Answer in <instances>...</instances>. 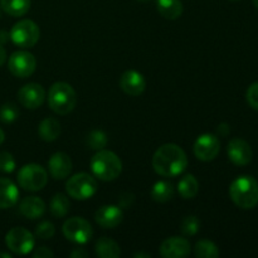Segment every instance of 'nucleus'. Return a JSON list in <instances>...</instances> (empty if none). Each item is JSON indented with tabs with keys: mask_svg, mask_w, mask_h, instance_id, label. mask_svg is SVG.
Listing matches in <instances>:
<instances>
[{
	"mask_svg": "<svg viewBox=\"0 0 258 258\" xmlns=\"http://www.w3.org/2000/svg\"><path fill=\"white\" fill-rule=\"evenodd\" d=\"M188 166L186 154L175 144H165L155 151L153 156V168L156 174L164 178H173L183 173Z\"/></svg>",
	"mask_w": 258,
	"mask_h": 258,
	"instance_id": "f257e3e1",
	"label": "nucleus"
},
{
	"mask_svg": "<svg viewBox=\"0 0 258 258\" xmlns=\"http://www.w3.org/2000/svg\"><path fill=\"white\" fill-rule=\"evenodd\" d=\"M229 197L239 208L253 209L258 204V181L251 175L238 176L229 186Z\"/></svg>",
	"mask_w": 258,
	"mask_h": 258,
	"instance_id": "f03ea898",
	"label": "nucleus"
},
{
	"mask_svg": "<svg viewBox=\"0 0 258 258\" xmlns=\"http://www.w3.org/2000/svg\"><path fill=\"white\" fill-rule=\"evenodd\" d=\"M91 170L100 180L111 181L120 176L122 171V163L115 153L101 149L91 160Z\"/></svg>",
	"mask_w": 258,
	"mask_h": 258,
	"instance_id": "7ed1b4c3",
	"label": "nucleus"
},
{
	"mask_svg": "<svg viewBox=\"0 0 258 258\" xmlns=\"http://www.w3.org/2000/svg\"><path fill=\"white\" fill-rule=\"evenodd\" d=\"M48 105L57 115H68L77 105V93L68 83L55 82L48 92Z\"/></svg>",
	"mask_w": 258,
	"mask_h": 258,
	"instance_id": "20e7f679",
	"label": "nucleus"
},
{
	"mask_svg": "<svg viewBox=\"0 0 258 258\" xmlns=\"http://www.w3.org/2000/svg\"><path fill=\"white\" fill-rule=\"evenodd\" d=\"M48 183L47 170L38 164H28L18 171V184L28 191L42 190Z\"/></svg>",
	"mask_w": 258,
	"mask_h": 258,
	"instance_id": "39448f33",
	"label": "nucleus"
},
{
	"mask_svg": "<svg viewBox=\"0 0 258 258\" xmlns=\"http://www.w3.org/2000/svg\"><path fill=\"white\" fill-rule=\"evenodd\" d=\"M9 37L15 45L20 48H32L40 37L39 27L33 20L23 19L15 23L9 33Z\"/></svg>",
	"mask_w": 258,
	"mask_h": 258,
	"instance_id": "423d86ee",
	"label": "nucleus"
},
{
	"mask_svg": "<svg viewBox=\"0 0 258 258\" xmlns=\"http://www.w3.org/2000/svg\"><path fill=\"white\" fill-rule=\"evenodd\" d=\"M97 181L93 176L87 173H78L68 179L66 184V190L68 196L77 201H86L93 197L97 191Z\"/></svg>",
	"mask_w": 258,
	"mask_h": 258,
	"instance_id": "0eeeda50",
	"label": "nucleus"
},
{
	"mask_svg": "<svg viewBox=\"0 0 258 258\" xmlns=\"http://www.w3.org/2000/svg\"><path fill=\"white\" fill-rule=\"evenodd\" d=\"M62 232L68 241L77 244L87 243L93 236L92 226L82 217H72L67 219L63 224Z\"/></svg>",
	"mask_w": 258,
	"mask_h": 258,
	"instance_id": "6e6552de",
	"label": "nucleus"
},
{
	"mask_svg": "<svg viewBox=\"0 0 258 258\" xmlns=\"http://www.w3.org/2000/svg\"><path fill=\"white\" fill-rule=\"evenodd\" d=\"M8 248L15 254H28L33 251L35 244L34 236L23 227H14L5 237Z\"/></svg>",
	"mask_w": 258,
	"mask_h": 258,
	"instance_id": "1a4fd4ad",
	"label": "nucleus"
},
{
	"mask_svg": "<svg viewBox=\"0 0 258 258\" xmlns=\"http://www.w3.org/2000/svg\"><path fill=\"white\" fill-rule=\"evenodd\" d=\"M8 67L15 77L27 78L34 73L37 68V59L32 53L27 50H18L9 57Z\"/></svg>",
	"mask_w": 258,
	"mask_h": 258,
	"instance_id": "9d476101",
	"label": "nucleus"
},
{
	"mask_svg": "<svg viewBox=\"0 0 258 258\" xmlns=\"http://www.w3.org/2000/svg\"><path fill=\"white\" fill-rule=\"evenodd\" d=\"M194 155L201 161H212L221 150V141L213 134H203L194 143Z\"/></svg>",
	"mask_w": 258,
	"mask_h": 258,
	"instance_id": "9b49d317",
	"label": "nucleus"
},
{
	"mask_svg": "<svg viewBox=\"0 0 258 258\" xmlns=\"http://www.w3.org/2000/svg\"><path fill=\"white\" fill-rule=\"evenodd\" d=\"M18 100L25 108L35 110L44 102L45 91L39 83H28L18 91Z\"/></svg>",
	"mask_w": 258,
	"mask_h": 258,
	"instance_id": "f8f14e48",
	"label": "nucleus"
},
{
	"mask_svg": "<svg viewBox=\"0 0 258 258\" xmlns=\"http://www.w3.org/2000/svg\"><path fill=\"white\" fill-rule=\"evenodd\" d=\"M227 154H228L229 160L238 166L248 165L253 158L251 145L243 139L238 138H234L229 141L227 146Z\"/></svg>",
	"mask_w": 258,
	"mask_h": 258,
	"instance_id": "ddd939ff",
	"label": "nucleus"
},
{
	"mask_svg": "<svg viewBox=\"0 0 258 258\" xmlns=\"http://www.w3.org/2000/svg\"><path fill=\"white\" fill-rule=\"evenodd\" d=\"M190 243L183 237H170L160 246V254L164 258H185L190 254Z\"/></svg>",
	"mask_w": 258,
	"mask_h": 258,
	"instance_id": "4468645a",
	"label": "nucleus"
},
{
	"mask_svg": "<svg viewBox=\"0 0 258 258\" xmlns=\"http://www.w3.org/2000/svg\"><path fill=\"white\" fill-rule=\"evenodd\" d=\"M120 87L126 95L140 96L146 88V81L140 72L135 70H128L122 73L120 78Z\"/></svg>",
	"mask_w": 258,
	"mask_h": 258,
	"instance_id": "2eb2a0df",
	"label": "nucleus"
},
{
	"mask_svg": "<svg viewBox=\"0 0 258 258\" xmlns=\"http://www.w3.org/2000/svg\"><path fill=\"white\" fill-rule=\"evenodd\" d=\"M123 213L117 206H103L95 213V221L98 226L106 229H112L122 222Z\"/></svg>",
	"mask_w": 258,
	"mask_h": 258,
	"instance_id": "dca6fc26",
	"label": "nucleus"
},
{
	"mask_svg": "<svg viewBox=\"0 0 258 258\" xmlns=\"http://www.w3.org/2000/svg\"><path fill=\"white\" fill-rule=\"evenodd\" d=\"M48 170L55 180H63L72 171V160L66 153H55L48 160Z\"/></svg>",
	"mask_w": 258,
	"mask_h": 258,
	"instance_id": "f3484780",
	"label": "nucleus"
},
{
	"mask_svg": "<svg viewBox=\"0 0 258 258\" xmlns=\"http://www.w3.org/2000/svg\"><path fill=\"white\" fill-rule=\"evenodd\" d=\"M19 199L18 186L10 179L0 178V209L12 208Z\"/></svg>",
	"mask_w": 258,
	"mask_h": 258,
	"instance_id": "a211bd4d",
	"label": "nucleus"
},
{
	"mask_svg": "<svg viewBox=\"0 0 258 258\" xmlns=\"http://www.w3.org/2000/svg\"><path fill=\"white\" fill-rule=\"evenodd\" d=\"M19 211L28 219L40 218L45 212V203L39 197H27L20 202Z\"/></svg>",
	"mask_w": 258,
	"mask_h": 258,
	"instance_id": "6ab92c4d",
	"label": "nucleus"
},
{
	"mask_svg": "<svg viewBox=\"0 0 258 258\" xmlns=\"http://www.w3.org/2000/svg\"><path fill=\"white\" fill-rule=\"evenodd\" d=\"M38 133L42 140L47 141V143H52V141L57 140L60 135V123L57 118L54 117H47L40 122L39 127H38Z\"/></svg>",
	"mask_w": 258,
	"mask_h": 258,
	"instance_id": "aec40b11",
	"label": "nucleus"
},
{
	"mask_svg": "<svg viewBox=\"0 0 258 258\" xmlns=\"http://www.w3.org/2000/svg\"><path fill=\"white\" fill-rule=\"evenodd\" d=\"M156 8L164 18L170 20L178 19L183 13L180 0H156Z\"/></svg>",
	"mask_w": 258,
	"mask_h": 258,
	"instance_id": "412c9836",
	"label": "nucleus"
},
{
	"mask_svg": "<svg viewBox=\"0 0 258 258\" xmlns=\"http://www.w3.org/2000/svg\"><path fill=\"white\" fill-rule=\"evenodd\" d=\"M96 254L101 258H117L120 257V246L113 239L102 237L96 242Z\"/></svg>",
	"mask_w": 258,
	"mask_h": 258,
	"instance_id": "4be33fe9",
	"label": "nucleus"
},
{
	"mask_svg": "<svg viewBox=\"0 0 258 258\" xmlns=\"http://www.w3.org/2000/svg\"><path fill=\"white\" fill-rule=\"evenodd\" d=\"M174 197V185L168 180L156 181L151 189V198L158 203H166Z\"/></svg>",
	"mask_w": 258,
	"mask_h": 258,
	"instance_id": "5701e85b",
	"label": "nucleus"
},
{
	"mask_svg": "<svg viewBox=\"0 0 258 258\" xmlns=\"http://www.w3.org/2000/svg\"><path fill=\"white\" fill-rule=\"evenodd\" d=\"M178 191L184 199H191L198 194L199 183L193 174H186L179 180Z\"/></svg>",
	"mask_w": 258,
	"mask_h": 258,
	"instance_id": "b1692460",
	"label": "nucleus"
},
{
	"mask_svg": "<svg viewBox=\"0 0 258 258\" xmlns=\"http://www.w3.org/2000/svg\"><path fill=\"white\" fill-rule=\"evenodd\" d=\"M0 7L12 17H22L30 9V0H0Z\"/></svg>",
	"mask_w": 258,
	"mask_h": 258,
	"instance_id": "393cba45",
	"label": "nucleus"
},
{
	"mask_svg": "<svg viewBox=\"0 0 258 258\" xmlns=\"http://www.w3.org/2000/svg\"><path fill=\"white\" fill-rule=\"evenodd\" d=\"M49 211L55 218H63L70 211V201L62 193L55 194L49 203Z\"/></svg>",
	"mask_w": 258,
	"mask_h": 258,
	"instance_id": "a878e982",
	"label": "nucleus"
},
{
	"mask_svg": "<svg viewBox=\"0 0 258 258\" xmlns=\"http://www.w3.org/2000/svg\"><path fill=\"white\" fill-rule=\"evenodd\" d=\"M194 254L197 258H217L219 256V249L212 241L203 239L197 242L194 247Z\"/></svg>",
	"mask_w": 258,
	"mask_h": 258,
	"instance_id": "bb28decb",
	"label": "nucleus"
},
{
	"mask_svg": "<svg viewBox=\"0 0 258 258\" xmlns=\"http://www.w3.org/2000/svg\"><path fill=\"white\" fill-rule=\"evenodd\" d=\"M107 135L101 130H93L87 136V145L93 150H101L107 145Z\"/></svg>",
	"mask_w": 258,
	"mask_h": 258,
	"instance_id": "cd10ccee",
	"label": "nucleus"
},
{
	"mask_svg": "<svg viewBox=\"0 0 258 258\" xmlns=\"http://www.w3.org/2000/svg\"><path fill=\"white\" fill-rule=\"evenodd\" d=\"M19 116V110H18L17 106L12 102L4 103V105L0 107V121L4 123H12Z\"/></svg>",
	"mask_w": 258,
	"mask_h": 258,
	"instance_id": "c85d7f7f",
	"label": "nucleus"
},
{
	"mask_svg": "<svg viewBox=\"0 0 258 258\" xmlns=\"http://www.w3.org/2000/svg\"><path fill=\"white\" fill-rule=\"evenodd\" d=\"M201 228V221L196 216L185 217L181 223V232L184 236H194Z\"/></svg>",
	"mask_w": 258,
	"mask_h": 258,
	"instance_id": "c756f323",
	"label": "nucleus"
},
{
	"mask_svg": "<svg viewBox=\"0 0 258 258\" xmlns=\"http://www.w3.org/2000/svg\"><path fill=\"white\" fill-rule=\"evenodd\" d=\"M15 164L14 156L8 151H0V171L2 173L10 174L15 170Z\"/></svg>",
	"mask_w": 258,
	"mask_h": 258,
	"instance_id": "7c9ffc66",
	"label": "nucleus"
},
{
	"mask_svg": "<svg viewBox=\"0 0 258 258\" xmlns=\"http://www.w3.org/2000/svg\"><path fill=\"white\" fill-rule=\"evenodd\" d=\"M55 233V228L53 223L44 221L39 223L35 228V237L39 239H50Z\"/></svg>",
	"mask_w": 258,
	"mask_h": 258,
	"instance_id": "2f4dec72",
	"label": "nucleus"
},
{
	"mask_svg": "<svg viewBox=\"0 0 258 258\" xmlns=\"http://www.w3.org/2000/svg\"><path fill=\"white\" fill-rule=\"evenodd\" d=\"M246 98L248 105L251 106L252 108L258 111V82L252 83L248 87L246 93Z\"/></svg>",
	"mask_w": 258,
	"mask_h": 258,
	"instance_id": "473e14b6",
	"label": "nucleus"
},
{
	"mask_svg": "<svg viewBox=\"0 0 258 258\" xmlns=\"http://www.w3.org/2000/svg\"><path fill=\"white\" fill-rule=\"evenodd\" d=\"M53 256H54V253L49 248H47V247H38L34 251V253H33L34 258H49Z\"/></svg>",
	"mask_w": 258,
	"mask_h": 258,
	"instance_id": "72a5a7b5",
	"label": "nucleus"
},
{
	"mask_svg": "<svg viewBox=\"0 0 258 258\" xmlns=\"http://www.w3.org/2000/svg\"><path fill=\"white\" fill-rule=\"evenodd\" d=\"M71 257H78V258H85L88 257V252L85 251L83 248H76L75 251L71 253Z\"/></svg>",
	"mask_w": 258,
	"mask_h": 258,
	"instance_id": "f704fd0d",
	"label": "nucleus"
},
{
	"mask_svg": "<svg viewBox=\"0 0 258 258\" xmlns=\"http://www.w3.org/2000/svg\"><path fill=\"white\" fill-rule=\"evenodd\" d=\"M5 60H7V52H5L4 47H3V44L0 43V67L4 64Z\"/></svg>",
	"mask_w": 258,
	"mask_h": 258,
	"instance_id": "c9c22d12",
	"label": "nucleus"
},
{
	"mask_svg": "<svg viewBox=\"0 0 258 258\" xmlns=\"http://www.w3.org/2000/svg\"><path fill=\"white\" fill-rule=\"evenodd\" d=\"M9 34H8L7 32H4V30H0V43L2 44H4L5 42H8V39H9Z\"/></svg>",
	"mask_w": 258,
	"mask_h": 258,
	"instance_id": "e433bc0d",
	"label": "nucleus"
},
{
	"mask_svg": "<svg viewBox=\"0 0 258 258\" xmlns=\"http://www.w3.org/2000/svg\"><path fill=\"white\" fill-rule=\"evenodd\" d=\"M4 140H5V134H4V131H3L2 128H0V145H2V144L4 143Z\"/></svg>",
	"mask_w": 258,
	"mask_h": 258,
	"instance_id": "4c0bfd02",
	"label": "nucleus"
},
{
	"mask_svg": "<svg viewBox=\"0 0 258 258\" xmlns=\"http://www.w3.org/2000/svg\"><path fill=\"white\" fill-rule=\"evenodd\" d=\"M135 257H146V258H149V257H150V254H148V253H145V254H144V253H136Z\"/></svg>",
	"mask_w": 258,
	"mask_h": 258,
	"instance_id": "58836bf2",
	"label": "nucleus"
},
{
	"mask_svg": "<svg viewBox=\"0 0 258 258\" xmlns=\"http://www.w3.org/2000/svg\"><path fill=\"white\" fill-rule=\"evenodd\" d=\"M0 257H5V258H10L12 256H10V254H8V253H0Z\"/></svg>",
	"mask_w": 258,
	"mask_h": 258,
	"instance_id": "ea45409f",
	"label": "nucleus"
},
{
	"mask_svg": "<svg viewBox=\"0 0 258 258\" xmlns=\"http://www.w3.org/2000/svg\"><path fill=\"white\" fill-rule=\"evenodd\" d=\"M252 2H253L254 7H256V8H257V9H258V0H252Z\"/></svg>",
	"mask_w": 258,
	"mask_h": 258,
	"instance_id": "a19ab883",
	"label": "nucleus"
},
{
	"mask_svg": "<svg viewBox=\"0 0 258 258\" xmlns=\"http://www.w3.org/2000/svg\"><path fill=\"white\" fill-rule=\"evenodd\" d=\"M138 2H148V0H138Z\"/></svg>",
	"mask_w": 258,
	"mask_h": 258,
	"instance_id": "79ce46f5",
	"label": "nucleus"
},
{
	"mask_svg": "<svg viewBox=\"0 0 258 258\" xmlns=\"http://www.w3.org/2000/svg\"><path fill=\"white\" fill-rule=\"evenodd\" d=\"M232 2H238V0H232Z\"/></svg>",
	"mask_w": 258,
	"mask_h": 258,
	"instance_id": "37998d69",
	"label": "nucleus"
}]
</instances>
